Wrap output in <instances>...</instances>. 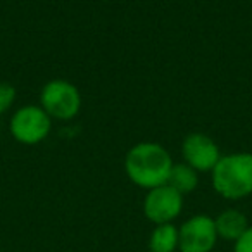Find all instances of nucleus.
<instances>
[{
	"label": "nucleus",
	"instance_id": "obj_1",
	"mask_svg": "<svg viewBox=\"0 0 252 252\" xmlns=\"http://www.w3.org/2000/svg\"><path fill=\"white\" fill-rule=\"evenodd\" d=\"M173 158L161 144L140 142L128 151L125 171L131 183L145 190L166 185L173 169Z\"/></svg>",
	"mask_w": 252,
	"mask_h": 252
},
{
	"label": "nucleus",
	"instance_id": "obj_2",
	"mask_svg": "<svg viewBox=\"0 0 252 252\" xmlns=\"http://www.w3.org/2000/svg\"><path fill=\"white\" fill-rule=\"evenodd\" d=\"M213 187L226 200H240L252 193V154L233 152L221 156L211 171Z\"/></svg>",
	"mask_w": 252,
	"mask_h": 252
},
{
	"label": "nucleus",
	"instance_id": "obj_3",
	"mask_svg": "<svg viewBox=\"0 0 252 252\" xmlns=\"http://www.w3.org/2000/svg\"><path fill=\"white\" fill-rule=\"evenodd\" d=\"M81 94L67 80H50L40 94V105L43 111L57 121H71L80 114Z\"/></svg>",
	"mask_w": 252,
	"mask_h": 252
},
{
	"label": "nucleus",
	"instance_id": "obj_4",
	"mask_svg": "<svg viewBox=\"0 0 252 252\" xmlns=\"http://www.w3.org/2000/svg\"><path fill=\"white\" fill-rule=\"evenodd\" d=\"M52 130V118L42 105H23L16 109L9 121V131L16 142L23 145H38L47 140Z\"/></svg>",
	"mask_w": 252,
	"mask_h": 252
},
{
	"label": "nucleus",
	"instance_id": "obj_5",
	"mask_svg": "<svg viewBox=\"0 0 252 252\" xmlns=\"http://www.w3.org/2000/svg\"><path fill=\"white\" fill-rule=\"evenodd\" d=\"M214 218L207 214H195L178 228L180 252H211L218 242Z\"/></svg>",
	"mask_w": 252,
	"mask_h": 252
},
{
	"label": "nucleus",
	"instance_id": "obj_6",
	"mask_svg": "<svg viewBox=\"0 0 252 252\" xmlns=\"http://www.w3.org/2000/svg\"><path fill=\"white\" fill-rule=\"evenodd\" d=\"M183 211V195L171 185H161L147 190L144 199V214L151 223H173Z\"/></svg>",
	"mask_w": 252,
	"mask_h": 252
},
{
	"label": "nucleus",
	"instance_id": "obj_7",
	"mask_svg": "<svg viewBox=\"0 0 252 252\" xmlns=\"http://www.w3.org/2000/svg\"><path fill=\"white\" fill-rule=\"evenodd\" d=\"M182 154L185 162L197 173L213 171L221 159L218 144L206 133H190L182 144Z\"/></svg>",
	"mask_w": 252,
	"mask_h": 252
},
{
	"label": "nucleus",
	"instance_id": "obj_8",
	"mask_svg": "<svg viewBox=\"0 0 252 252\" xmlns=\"http://www.w3.org/2000/svg\"><path fill=\"white\" fill-rule=\"evenodd\" d=\"M214 224H216L218 237L228 242H235L244 235V231L247 230L251 224L247 221L242 211L238 209H224L214 218Z\"/></svg>",
	"mask_w": 252,
	"mask_h": 252
},
{
	"label": "nucleus",
	"instance_id": "obj_9",
	"mask_svg": "<svg viewBox=\"0 0 252 252\" xmlns=\"http://www.w3.org/2000/svg\"><path fill=\"white\" fill-rule=\"evenodd\" d=\"M151 252H175L178 251V228L173 223L156 224L149 237Z\"/></svg>",
	"mask_w": 252,
	"mask_h": 252
},
{
	"label": "nucleus",
	"instance_id": "obj_10",
	"mask_svg": "<svg viewBox=\"0 0 252 252\" xmlns=\"http://www.w3.org/2000/svg\"><path fill=\"white\" fill-rule=\"evenodd\" d=\"M168 185H171L176 192L182 195L193 192L199 187V173L193 168H190L187 162H180V164H173L171 175H169Z\"/></svg>",
	"mask_w": 252,
	"mask_h": 252
},
{
	"label": "nucleus",
	"instance_id": "obj_11",
	"mask_svg": "<svg viewBox=\"0 0 252 252\" xmlns=\"http://www.w3.org/2000/svg\"><path fill=\"white\" fill-rule=\"evenodd\" d=\"M16 102V88L7 81H0V114L7 112Z\"/></svg>",
	"mask_w": 252,
	"mask_h": 252
},
{
	"label": "nucleus",
	"instance_id": "obj_12",
	"mask_svg": "<svg viewBox=\"0 0 252 252\" xmlns=\"http://www.w3.org/2000/svg\"><path fill=\"white\" fill-rule=\"evenodd\" d=\"M233 252H252V226H249L244 235L233 242Z\"/></svg>",
	"mask_w": 252,
	"mask_h": 252
}]
</instances>
